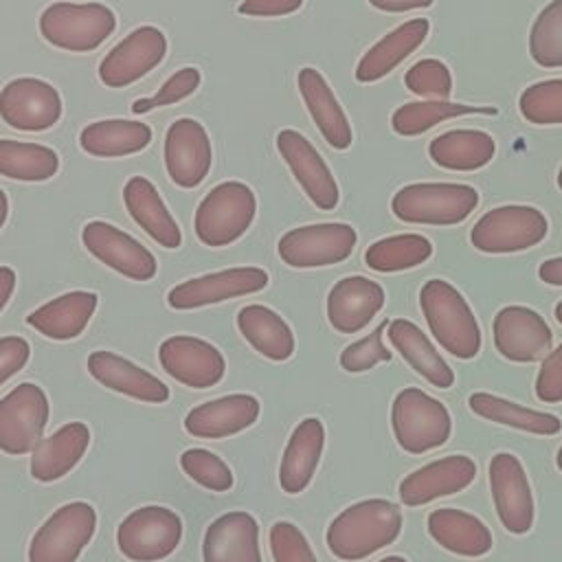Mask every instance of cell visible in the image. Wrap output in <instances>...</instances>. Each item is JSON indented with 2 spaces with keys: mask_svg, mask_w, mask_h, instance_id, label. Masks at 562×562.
Returning a JSON list of instances; mask_svg holds the SVG:
<instances>
[{
  "mask_svg": "<svg viewBox=\"0 0 562 562\" xmlns=\"http://www.w3.org/2000/svg\"><path fill=\"white\" fill-rule=\"evenodd\" d=\"M402 531V512L386 498H367L345 507L327 527L331 555L358 562L391 544Z\"/></svg>",
  "mask_w": 562,
  "mask_h": 562,
  "instance_id": "cell-1",
  "label": "cell"
},
{
  "mask_svg": "<svg viewBox=\"0 0 562 562\" xmlns=\"http://www.w3.org/2000/svg\"><path fill=\"white\" fill-rule=\"evenodd\" d=\"M419 307L435 340L452 356L470 360L481 351V329L463 294L443 279H428L419 290Z\"/></svg>",
  "mask_w": 562,
  "mask_h": 562,
  "instance_id": "cell-2",
  "label": "cell"
},
{
  "mask_svg": "<svg viewBox=\"0 0 562 562\" xmlns=\"http://www.w3.org/2000/svg\"><path fill=\"white\" fill-rule=\"evenodd\" d=\"M257 198L252 189L239 180L215 184L198 204L193 228L204 246L222 248L237 241L252 224Z\"/></svg>",
  "mask_w": 562,
  "mask_h": 562,
  "instance_id": "cell-3",
  "label": "cell"
},
{
  "mask_svg": "<svg viewBox=\"0 0 562 562\" xmlns=\"http://www.w3.org/2000/svg\"><path fill=\"white\" fill-rule=\"evenodd\" d=\"M479 204V191L461 182H413L402 187L391 211L408 224L450 226L463 222Z\"/></svg>",
  "mask_w": 562,
  "mask_h": 562,
  "instance_id": "cell-4",
  "label": "cell"
},
{
  "mask_svg": "<svg viewBox=\"0 0 562 562\" xmlns=\"http://www.w3.org/2000/svg\"><path fill=\"white\" fill-rule=\"evenodd\" d=\"M116 29V15L99 2H53L40 15V33L55 48L90 53Z\"/></svg>",
  "mask_w": 562,
  "mask_h": 562,
  "instance_id": "cell-5",
  "label": "cell"
},
{
  "mask_svg": "<svg viewBox=\"0 0 562 562\" xmlns=\"http://www.w3.org/2000/svg\"><path fill=\"white\" fill-rule=\"evenodd\" d=\"M391 426L397 446L411 454H424L450 439L452 419L437 397L422 389H402L391 406Z\"/></svg>",
  "mask_w": 562,
  "mask_h": 562,
  "instance_id": "cell-6",
  "label": "cell"
},
{
  "mask_svg": "<svg viewBox=\"0 0 562 562\" xmlns=\"http://www.w3.org/2000/svg\"><path fill=\"white\" fill-rule=\"evenodd\" d=\"M549 222L542 211L527 204H505L483 213L470 231L476 250L490 255L520 252L547 237Z\"/></svg>",
  "mask_w": 562,
  "mask_h": 562,
  "instance_id": "cell-7",
  "label": "cell"
},
{
  "mask_svg": "<svg viewBox=\"0 0 562 562\" xmlns=\"http://www.w3.org/2000/svg\"><path fill=\"white\" fill-rule=\"evenodd\" d=\"M180 540L182 520L173 509L162 505L134 509L116 529L119 551L132 562H160L178 549Z\"/></svg>",
  "mask_w": 562,
  "mask_h": 562,
  "instance_id": "cell-8",
  "label": "cell"
},
{
  "mask_svg": "<svg viewBox=\"0 0 562 562\" xmlns=\"http://www.w3.org/2000/svg\"><path fill=\"white\" fill-rule=\"evenodd\" d=\"M97 529L90 503L72 501L55 509L29 544V562H77Z\"/></svg>",
  "mask_w": 562,
  "mask_h": 562,
  "instance_id": "cell-9",
  "label": "cell"
},
{
  "mask_svg": "<svg viewBox=\"0 0 562 562\" xmlns=\"http://www.w3.org/2000/svg\"><path fill=\"white\" fill-rule=\"evenodd\" d=\"M358 241L356 228L345 222H323L290 228L281 235L277 250L292 268H323L345 261Z\"/></svg>",
  "mask_w": 562,
  "mask_h": 562,
  "instance_id": "cell-10",
  "label": "cell"
},
{
  "mask_svg": "<svg viewBox=\"0 0 562 562\" xmlns=\"http://www.w3.org/2000/svg\"><path fill=\"white\" fill-rule=\"evenodd\" d=\"M48 415V397L40 384L13 386L0 400V450L15 457L33 452L42 441Z\"/></svg>",
  "mask_w": 562,
  "mask_h": 562,
  "instance_id": "cell-11",
  "label": "cell"
},
{
  "mask_svg": "<svg viewBox=\"0 0 562 562\" xmlns=\"http://www.w3.org/2000/svg\"><path fill=\"white\" fill-rule=\"evenodd\" d=\"M0 119L20 132H44L61 119V97L44 79H11L0 90Z\"/></svg>",
  "mask_w": 562,
  "mask_h": 562,
  "instance_id": "cell-12",
  "label": "cell"
},
{
  "mask_svg": "<svg viewBox=\"0 0 562 562\" xmlns=\"http://www.w3.org/2000/svg\"><path fill=\"white\" fill-rule=\"evenodd\" d=\"M496 351L509 362L542 360L553 345V331L547 321L531 307L505 305L492 323Z\"/></svg>",
  "mask_w": 562,
  "mask_h": 562,
  "instance_id": "cell-13",
  "label": "cell"
},
{
  "mask_svg": "<svg viewBox=\"0 0 562 562\" xmlns=\"http://www.w3.org/2000/svg\"><path fill=\"white\" fill-rule=\"evenodd\" d=\"M167 55V37L156 26H138L125 35L99 64V79L108 88H125L149 70H154Z\"/></svg>",
  "mask_w": 562,
  "mask_h": 562,
  "instance_id": "cell-14",
  "label": "cell"
},
{
  "mask_svg": "<svg viewBox=\"0 0 562 562\" xmlns=\"http://www.w3.org/2000/svg\"><path fill=\"white\" fill-rule=\"evenodd\" d=\"M81 241L92 257L127 279L149 281L158 272V261L151 250L114 224L101 220L88 222L81 231Z\"/></svg>",
  "mask_w": 562,
  "mask_h": 562,
  "instance_id": "cell-15",
  "label": "cell"
},
{
  "mask_svg": "<svg viewBox=\"0 0 562 562\" xmlns=\"http://www.w3.org/2000/svg\"><path fill=\"white\" fill-rule=\"evenodd\" d=\"M268 285V272L255 266H239L220 272H209L187 279L167 292V303L173 310H195L226 299L255 294Z\"/></svg>",
  "mask_w": 562,
  "mask_h": 562,
  "instance_id": "cell-16",
  "label": "cell"
},
{
  "mask_svg": "<svg viewBox=\"0 0 562 562\" xmlns=\"http://www.w3.org/2000/svg\"><path fill=\"white\" fill-rule=\"evenodd\" d=\"M490 490L496 514L509 533H527L533 525V496L520 459L496 452L490 461Z\"/></svg>",
  "mask_w": 562,
  "mask_h": 562,
  "instance_id": "cell-17",
  "label": "cell"
},
{
  "mask_svg": "<svg viewBox=\"0 0 562 562\" xmlns=\"http://www.w3.org/2000/svg\"><path fill=\"white\" fill-rule=\"evenodd\" d=\"M158 360L167 375L191 389H209L224 378L226 360L209 340L195 336H169L158 347Z\"/></svg>",
  "mask_w": 562,
  "mask_h": 562,
  "instance_id": "cell-18",
  "label": "cell"
},
{
  "mask_svg": "<svg viewBox=\"0 0 562 562\" xmlns=\"http://www.w3.org/2000/svg\"><path fill=\"white\" fill-rule=\"evenodd\" d=\"M213 162L211 138L195 119H178L165 134V169L173 184L193 189L209 176Z\"/></svg>",
  "mask_w": 562,
  "mask_h": 562,
  "instance_id": "cell-19",
  "label": "cell"
},
{
  "mask_svg": "<svg viewBox=\"0 0 562 562\" xmlns=\"http://www.w3.org/2000/svg\"><path fill=\"white\" fill-rule=\"evenodd\" d=\"M277 149L305 195L323 211L336 209L340 193L336 178L316 147L296 130H281L277 134Z\"/></svg>",
  "mask_w": 562,
  "mask_h": 562,
  "instance_id": "cell-20",
  "label": "cell"
},
{
  "mask_svg": "<svg viewBox=\"0 0 562 562\" xmlns=\"http://www.w3.org/2000/svg\"><path fill=\"white\" fill-rule=\"evenodd\" d=\"M476 476V463L468 454H448L430 461L400 481V501L408 507L465 490Z\"/></svg>",
  "mask_w": 562,
  "mask_h": 562,
  "instance_id": "cell-21",
  "label": "cell"
},
{
  "mask_svg": "<svg viewBox=\"0 0 562 562\" xmlns=\"http://www.w3.org/2000/svg\"><path fill=\"white\" fill-rule=\"evenodd\" d=\"M384 301L380 283L362 274L342 277L327 294V321L340 334H358L384 307Z\"/></svg>",
  "mask_w": 562,
  "mask_h": 562,
  "instance_id": "cell-22",
  "label": "cell"
},
{
  "mask_svg": "<svg viewBox=\"0 0 562 562\" xmlns=\"http://www.w3.org/2000/svg\"><path fill=\"white\" fill-rule=\"evenodd\" d=\"M261 404L250 393H231L191 408L184 430L198 439H224L250 428L259 417Z\"/></svg>",
  "mask_w": 562,
  "mask_h": 562,
  "instance_id": "cell-23",
  "label": "cell"
},
{
  "mask_svg": "<svg viewBox=\"0 0 562 562\" xmlns=\"http://www.w3.org/2000/svg\"><path fill=\"white\" fill-rule=\"evenodd\" d=\"M204 562H261L259 525L248 512L217 516L204 531Z\"/></svg>",
  "mask_w": 562,
  "mask_h": 562,
  "instance_id": "cell-24",
  "label": "cell"
},
{
  "mask_svg": "<svg viewBox=\"0 0 562 562\" xmlns=\"http://www.w3.org/2000/svg\"><path fill=\"white\" fill-rule=\"evenodd\" d=\"M88 371L99 384L127 397L149 404H162L169 400V386L162 380L119 353L105 349L92 351L88 356Z\"/></svg>",
  "mask_w": 562,
  "mask_h": 562,
  "instance_id": "cell-25",
  "label": "cell"
},
{
  "mask_svg": "<svg viewBox=\"0 0 562 562\" xmlns=\"http://www.w3.org/2000/svg\"><path fill=\"white\" fill-rule=\"evenodd\" d=\"M88 446L90 428L83 422H70L59 426L53 435L42 437V441L33 448L31 476L42 483L66 476L81 461Z\"/></svg>",
  "mask_w": 562,
  "mask_h": 562,
  "instance_id": "cell-26",
  "label": "cell"
},
{
  "mask_svg": "<svg viewBox=\"0 0 562 562\" xmlns=\"http://www.w3.org/2000/svg\"><path fill=\"white\" fill-rule=\"evenodd\" d=\"M301 97L307 105L310 116L314 119L316 127L321 130L323 138L334 147V149H347L353 140V132L349 125V119L338 103L334 90L329 88L327 79L316 70V68H301L296 77Z\"/></svg>",
  "mask_w": 562,
  "mask_h": 562,
  "instance_id": "cell-27",
  "label": "cell"
},
{
  "mask_svg": "<svg viewBox=\"0 0 562 562\" xmlns=\"http://www.w3.org/2000/svg\"><path fill=\"white\" fill-rule=\"evenodd\" d=\"M323 446H325L323 422L318 417H305L303 422H299V426L292 430L285 443L281 465H279V483L283 492L299 494L310 485L318 468Z\"/></svg>",
  "mask_w": 562,
  "mask_h": 562,
  "instance_id": "cell-28",
  "label": "cell"
},
{
  "mask_svg": "<svg viewBox=\"0 0 562 562\" xmlns=\"http://www.w3.org/2000/svg\"><path fill=\"white\" fill-rule=\"evenodd\" d=\"M123 202L132 220L162 248H178L182 233L158 189L145 176H132L123 187Z\"/></svg>",
  "mask_w": 562,
  "mask_h": 562,
  "instance_id": "cell-29",
  "label": "cell"
},
{
  "mask_svg": "<svg viewBox=\"0 0 562 562\" xmlns=\"http://www.w3.org/2000/svg\"><path fill=\"white\" fill-rule=\"evenodd\" d=\"M99 296L86 290L66 292L26 316V323L42 336L53 340H72L83 334L90 318L94 316Z\"/></svg>",
  "mask_w": 562,
  "mask_h": 562,
  "instance_id": "cell-30",
  "label": "cell"
},
{
  "mask_svg": "<svg viewBox=\"0 0 562 562\" xmlns=\"http://www.w3.org/2000/svg\"><path fill=\"white\" fill-rule=\"evenodd\" d=\"M430 31V22L426 18H415L384 37H380L358 61L356 79L360 83H373L386 77L397 64H402L411 53H415Z\"/></svg>",
  "mask_w": 562,
  "mask_h": 562,
  "instance_id": "cell-31",
  "label": "cell"
},
{
  "mask_svg": "<svg viewBox=\"0 0 562 562\" xmlns=\"http://www.w3.org/2000/svg\"><path fill=\"white\" fill-rule=\"evenodd\" d=\"M386 336L393 349L437 389H448L454 382L450 364L439 356L432 340L408 318H393L386 325Z\"/></svg>",
  "mask_w": 562,
  "mask_h": 562,
  "instance_id": "cell-32",
  "label": "cell"
},
{
  "mask_svg": "<svg viewBox=\"0 0 562 562\" xmlns=\"http://www.w3.org/2000/svg\"><path fill=\"white\" fill-rule=\"evenodd\" d=\"M428 533L443 549L465 558H479L492 549V531L487 525L474 514L454 507L430 512Z\"/></svg>",
  "mask_w": 562,
  "mask_h": 562,
  "instance_id": "cell-33",
  "label": "cell"
},
{
  "mask_svg": "<svg viewBox=\"0 0 562 562\" xmlns=\"http://www.w3.org/2000/svg\"><path fill=\"white\" fill-rule=\"evenodd\" d=\"M237 329L250 347L272 362H283L294 353L290 325L270 307L252 303L237 312Z\"/></svg>",
  "mask_w": 562,
  "mask_h": 562,
  "instance_id": "cell-34",
  "label": "cell"
},
{
  "mask_svg": "<svg viewBox=\"0 0 562 562\" xmlns=\"http://www.w3.org/2000/svg\"><path fill=\"white\" fill-rule=\"evenodd\" d=\"M151 140L147 123L127 119H105L88 123L79 134V145L97 158H121L143 151Z\"/></svg>",
  "mask_w": 562,
  "mask_h": 562,
  "instance_id": "cell-35",
  "label": "cell"
},
{
  "mask_svg": "<svg viewBox=\"0 0 562 562\" xmlns=\"http://www.w3.org/2000/svg\"><path fill=\"white\" fill-rule=\"evenodd\" d=\"M428 154L443 169L474 171L494 158L496 143L483 130H450L430 140Z\"/></svg>",
  "mask_w": 562,
  "mask_h": 562,
  "instance_id": "cell-36",
  "label": "cell"
},
{
  "mask_svg": "<svg viewBox=\"0 0 562 562\" xmlns=\"http://www.w3.org/2000/svg\"><path fill=\"white\" fill-rule=\"evenodd\" d=\"M468 404L472 408L474 415L501 424V426H509V428H518L525 432H533V435H555L562 428V422L558 415L553 413H544V411H533V408H525L512 400L492 395V393H472L468 397Z\"/></svg>",
  "mask_w": 562,
  "mask_h": 562,
  "instance_id": "cell-37",
  "label": "cell"
},
{
  "mask_svg": "<svg viewBox=\"0 0 562 562\" xmlns=\"http://www.w3.org/2000/svg\"><path fill=\"white\" fill-rule=\"evenodd\" d=\"M59 171V156L37 143L0 138V176L22 182H44Z\"/></svg>",
  "mask_w": 562,
  "mask_h": 562,
  "instance_id": "cell-38",
  "label": "cell"
},
{
  "mask_svg": "<svg viewBox=\"0 0 562 562\" xmlns=\"http://www.w3.org/2000/svg\"><path fill=\"white\" fill-rule=\"evenodd\" d=\"M496 114V108L454 103L448 99H426L400 105L391 116V127L400 136H419L441 121L465 114Z\"/></svg>",
  "mask_w": 562,
  "mask_h": 562,
  "instance_id": "cell-39",
  "label": "cell"
},
{
  "mask_svg": "<svg viewBox=\"0 0 562 562\" xmlns=\"http://www.w3.org/2000/svg\"><path fill=\"white\" fill-rule=\"evenodd\" d=\"M430 255V239L417 233H402L373 241L364 252V263L375 272H402L422 266Z\"/></svg>",
  "mask_w": 562,
  "mask_h": 562,
  "instance_id": "cell-40",
  "label": "cell"
},
{
  "mask_svg": "<svg viewBox=\"0 0 562 562\" xmlns=\"http://www.w3.org/2000/svg\"><path fill=\"white\" fill-rule=\"evenodd\" d=\"M529 53L542 68H562V0H551L533 20Z\"/></svg>",
  "mask_w": 562,
  "mask_h": 562,
  "instance_id": "cell-41",
  "label": "cell"
},
{
  "mask_svg": "<svg viewBox=\"0 0 562 562\" xmlns=\"http://www.w3.org/2000/svg\"><path fill=\"white\" fill-rule=\"evenodd\" d=\"M520 114L533 125L562 123V79H547L531 83L518 99Z\"/></svg>",
  "mask_w": 562,
  "mask_h": 562,
  "instance_id": "cell-42",
  "label": "cell"
},
{
  "mask_svg": "<svg viewBox=\"0 0 562 562\" xmlns=\"http://www.w3.org/2000/svg\"><path fill=\"white\" fill-rule=\"evenodd\" d=\"M180 468L189 479L211 492H228L235 483L228 463L206 448H189L180 454Z\"/></svg>",
  "mask_w": 562,
  "mask_h": 562,
  "instance_id": "cell-43",
  "label": "cell"
},
{
  "mask_svg": "<svg viewBox=\"0 0 562 562\" xmlns=\"http://www.w3.org/2000/svg\"><path fill=\"white\" fill-rule=\"evenodd\" d=\"M404 83L413 94L424 99H448L452 94V72L435 57L415 61L406 70Z\"/></svg>",
  "mask_w": 562,
  "mask_h": 562,
  "instance_id": "cell-44",
  "label": "cell"
},
{
  "mask_svg": "<svg viewBox=\"0 0 562 562\" xmlns=\"http://www.w3.org/2000/svg\"><path fill=\"white\" fill-rule=\"evenodd\" d=\"M200 81H202V77H200L198 68H193V66L180 68L160 86V90L156 94L145 97V99H136L132 103V114H145L154 108L178 103V101L191 97L200 88Z\"/></svg>",
  "mask_w": 562,
  "mask_h": 562,
  "instance_id": "cell-45",
  "label": "cell"
},
{
  "mask_svg": "<svg viewBox=\"0 0 562 562\" xmlns=\"http://www.w3.org/2000/svg\"><path fill=\"white\" fill-rule=\"evenodd\" d=\"M384 329H386V323L375 327L364 338L347 345L340 351V367L349 373H362V371L373 369L380 362H389L391 351L384 345Z\"/></svg>",
  "mask_w": 562,
  "mask_h": 562,
  "instance_id": "cell-46",
  "label": "cell"
},
{
  "mask_svg": "<svg viewBox=\"0 0 562 562\" xmlns=\"http://www.w3.org/2000/svg\"><path fill=\"white\" fill-rule=\"evenodd\" d=\"M270 551L274 562H316L305 533L288 520H279L270 527Z\"/></svg>",
  "mask_w": 562,
  "mask_h": 562,
  "instance_id": "cell-47",
  "label": "cell"
},
{
  "mask_svg": "<svg viewBox=\"0 0 562 562\" xmlns=\"http://www.w3.org/2000/svg\"><path fill=\"white\" fill-rule=\"evenodd\" d=\"M536 397L544 404L562 402V342L542 358L536 375Z\"/></svg>",
  "mask_w": 562,
  "mask_h": 562,
  "instance_id": "cell-48",
  "label": "cell"
},
{
  "mask_svg": "<svg viewBox=\"0 0 562 562\" xmlns=\"http://www.w3.org/2000/svg\"><path fill=\"white\" fill-rule=\"evenodd\" d=\"M31 345L22 336L0 338V386L29 362Z\"/></svg>",
  "mask_w": 562,
  "mask_h": 562,
  "instance_id": "cell-49",
  "label": "cell"
},
{
  "mask_svg": "<svg viewBox=\"0 0 562 562\" xmlns=\"http://www.w3.org/2000/svg\"><path fill=\"white\" fill-rule=\"evenodd\" d=\"M303 0H244L237 11L241 15L252 18H272V15H288L301 9Z\"/></svg>",
  "mask_w": 562,
  "mask_h": 562,
  "instance_id": "cell-50",
  "label": "cell"
},
{
  "mask_svg": "<svg viewBox=\"0 0 562 562\" xmlns=\"http://www.w3.org/2000/svg\"><path fill=\"white\" fill-rule=\"evenodd\" d=\"M432 2L435 0H369V4H373L380 11H389V13H400V11H411V9H426Z\"/></svg>",
  "mask_w": 562,
  "mask_h": 562,
  "instance_id": "cell-51",
  "label": "cell"
},
{
  "mask_svg": "<svg viewBox=\"0 0 562 562\" xmlns=\"http://www.w3.org/2000/svg\"><path fill=\"white\" fill-rule=\"evenodd\" d=\"M538 277L549 285H562V257H553L540 263Z\"/></svg>",
  "mask_w": 562,
  "mask_h": 562,
  "instance_id": "cell-52",
  "label": "cell"
},
{
  "mask_svg": "<svg viewBox=\"0 0 562 562\" xmlns=\"http://www.w3.org/2000/svg\"><path fill=\"white\" fill-rule=\"evenodd\" d=\"M13 290H15V270L9 266H0V312L9 303Z\"/></svg>",
  "mask_w": 562,
  "mask_h": 562,
  "instance_id": "cell-53",
  "label": "cell"
},
{
  "mask_svg": "<svg viewBox=\"0 0 562 562\" xmlns=\"http://www.w3.org/2000/svg\"><path fill=\"white\" fill-rule=\"evenodd\" d=\"M7 215H9V200H7V193L0 189V228L7 222Z\"/></svg>",
  "mask_w": 562,
  "mask_h": 562,
  "instance_id": "cell-54",
  "label": "cell"
},
{
  "mask_svg": "<svg viewBox=\"0 0 562 562\" xmlns=\"http://www.w3.org/2000/svg\"><path fill=\"white\" fill-rule=\"evenodd\" d=\"M378 562H408V560L402 558V555H386V558H382V560H378Z\"/></svg>",
  "mask_w": 562,
  "mask_h": 562,
  "instance_id": "cell-55",
  "label": "cell"
},
{
  "mask_svg": "<svg viewBox=\"0 0 562 562\" xmlns=\"http://www.w3.org/2000/svg\"><path fill=\"white\" fill-rule=\"evenodd\" d=\"M553 314H555V321L562 325V301L555 305V312H553Z\"/></svg>",
  "mask_w": 562,
  "mask_h": 562,
  "instance_id": "cell-56",
  "label": "cell"
},
{
  "mask_svg": "<svg viewBox=\"0 0 562 562\" xmlns=\"http://www.w3.org/2000/svg\"><path fill=\"white\" fill-rule=\"evenodd\" d=\"M555 465H558V470H562V446H560V450H558V457H555Z\"/></svg>",
  "mask_w": 562,
  "mask_h": 562,
  "instance_id": "cell-57",
  "label": "cell"
},
{
  "mask_svg": "<svg viewBox=\"0 0 562 562\" xmlns=\"http://www.w3.org/2000/svg\"><path fill=\"white\" fill-rule=\"evenodd\" d=\"M558 187L562 189V167H560V171H558Z\"/></svg>",
  "mask_w": 562,
  "mask_h": 562,
  "instance_id": "cell-58",
  "label": "cell"
}]
</instances>
